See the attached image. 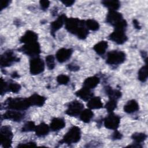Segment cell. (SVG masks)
<instances>
[{"label": "cell", "instance_id": "obj_1", "mask_svg": "<svg viewBox=\"0 0 148 148\" xmlns=\"http://www.w3.org/2000/svg\"><path fill=\"white\" fill-rule=\"evenodd\" d=\"M5 109L24 111L31 106L28 98H9L3 103Z\"/></svg>", "mask_w": 148, "mask_h": 148}, {"label": "cell", "instance_id": "obj_2", "mask_svg": "<svg viewBox=\"0 0 148 148\" xmlns=\"http://www.w3.org/2000/svg\"><path fill=\"white\" fill-rule=\"evenodd\" d=\"M105 21L114 28L125 30L127 26V21L123 18L122 14L117 10H109Z\"/></svg>", "mask_w": 148, "mask_h": 148}, {"label": "cell", "instance_id": "obj_3", "mask_svg": "<svg viewBox=\"0 0 148 148\" xmlns=\"http://www.w3.org/2000/svg\"><path fill=\"white\" fill-rule=\"evenodd\" d=\"M81 139V130L77 126H72L60 141V143L71 145L76 143Z\"/></svg>", "mask_w": 148, "mask_h": 148}, {"label": "cell", "instance_id": "obj_4", "mask_svg": "<svg viewBox=\"0 0 148 148\" xmlns=\"http://www.w3.org/2000/svg\"><path fill=\"white\" fill-rule=\"evenodd\" d=\"M126 59V54L123 51L112 50L108 53L106 63L109 65L116 66L123 64Z\"/></svg>", "mask_w": 148, "mask_h": 148}, {"label": "cell", "instance_id": "obj_5", "mask_svg": "<svg viewBox=\"0 0 148 148\" xmlns=\"http://www.w3.org/2000/svg\"><path fill=\"white\" fill-rule=\"evenodd\" d=\"M17 50L31 58L39 56L41 53L40 46L38 42L24 44L21 47L18 48Z\"/></svg>", "mask_w": 148, "mask_h": 148}, {"label": "cell", "instance_id": "obj_6", "mask_svg": "<svg viewBox=\"0 0 148 148\" xmlns=\"http://www.w3.org/2000/svg\"><path fill=\"white\" fill-rule=\"evenodd\" d=\"M0 135L1 146L5 148L12 147L13 134L9 125H4L1 128Z\"/></svg>", "mask_w": 148, "mask_h": 148}, {"label": "cell", "instance_id": "obj_7", "mask_svg": "<svg viewBox=\"0 0 148 148\" xmlns=\"http://www.w3.org/2000/svg\"><path fill=\"white\" fill-rule=\"evenodd\" d=\"M85 25V20L77 18H67L65 23V29L71 34L75 35L81 27Z\"/></svg>", "mask_w": 148, "mask_h": 148}, {"label": "cell", "instance_id": "obj_8", "mask_svg": "<svg viewBox=\"0 0 148 148\" xmlns=\"http://www.w3.org/2000/svg\"><path fill=\"white\" fill-rule=\"evenodd\" d=\"M45 70V62L39 56L32 57L29 60V72L32 75L42 73Z\"/></svg>", "mask_w": 148, "mask_h": 148}, {"label": "cell", "instance_id": "obj_9", "mask_svg": "<svg viewBox=\"0 0 148 148\" xmlns=\"http://www.w3.org/2000/svg\"><path fill=\"white\" fill-rule=\"evenodd\" d=\"M19 61L20 58L17 57L13 51L7 50L1 56L0 64L1 68H5L10 66Z\"/></svg>", "mask_w": 148, "mask_h": 148}, {"label": "cell", "instance_id": "obj_10", "mask_svg": "<svg viewBox=\"0 0 148 148\" xmlns=\"http://www.w3.org/2000/svg\"><path fill=\"white\" fill-rule=\"evenodd\" d=\"M103 120V125L106 128L116 130L120 123V117L112 112L109 113V114Z\"/></svg>", "mask_w": 148, "mask_h": 148}, {"label": "cell", "instance_id": "obj_11", "mask_svg": "<svg viewBox=\"0 0 148 148\" xmlns=\"http://www.w3.org/2000/svg\"><path fill=\"white\" fill-rule=\"evenodd\" d=\"M84 105L77 100H73L67 105V109L65 113L70 116L76 117L79 116L83 110Z\"/></svg>", "mask_w": 148, "mask_h": 148}, {"label": "cell", "instance_id": "obj_12", "mask_svg": "<svg viewBox=\"0 0 148 148\" xmlns=\"http://www.w3.org/2000/svg\"><path fill=\"white\" fill-rule=\"evenodd\" d=\"M125 31L124 29L114 28L113 32L109 35L108 39L117 45H123L128 40Z\"/></svg>", "mask_w": 148, "mask_h": 148}, {"label": "cell", "instance_id": "obj_13", "mask_svg": "<svg viewBox=\"0 0 148 148\" xmlns=\"http://www.w3.org/2000/svg\"><path fill=\"white\" fill-rule=\"evenodd\" d=\"M25 117V114L22 111L9 109L5 112L2 117L5 120H9L16 122L21 121Z\"/></svg>", "mask_w": 148, "mask_h": 148}, {"label": "cell", "instance_id": "obj_14", "mask_svg": "<svg viewBox=\"0 0 148 148\" xmlns=\"http://www.w3.org/2000/svg\"><path fill=\"white\" fill-rule=\"evenodd\" d=\"M66 18V15L62 14L59 16L56 20L50 23V34L53 37L55 36L56 32L65 24Z\"/></svg>", "mask_w": 148, "mask_h": 148}, {"label": "cell", "instance_id": "obj_15", "mask_svg": "<svg viewBox=\"0 0 148 148\" xmlns=\"http://www.w3.org/2000/svg\"><path fill=\"white\" fill-rule=\"evenodd\" d=\"M73 53V50L72 49L61 48L57 50L56 53V58L58 62L60 63H63L68 61Z\"/></svg>", "mask_w": 148, "mask_h": 148}, {"label": "cell", "instance_id": "obj_16", "mask_svg": "<svg viewBox=\"0 0 148 148\" xmlns=\"http://www.w3.org/2000/svg\"><path fill=\"white\" fill-rule=\"evenodd\" d=\"M38 35L35 32L31 30H28L20 38L19 40L20 43H23L24 44H27V43L36 42H38Z\"/></svg>", "mask_w": 148, "mask_h": 148}, {"label": "cell", "instance_id": "obj_17", "mask_svg": "<svg viewBox=\"0 0 148 148\" xmlns=\"http://www.w3.org/2000/svg\"><path fill=\"white\" fill-rule=\"evenodd\" d=\"M49 127L50 130L54 132H57L65 127V121L63 118L54 117L51 120Z\"/></svg>", "mask_w": 148, "mask_h": 148}, {"label": "cell", "instance_id": "obj_18", "mask_svg": "<svg viewBox=\"0 0 148 148\" xmlns=\"http://www.w3.org/2000/svg\"><path fill=\"white\" fill-rule=\"evenodd\" d=\"M31 106L41 107L43 106L46 102V98L38 94L34 93L28 98Z\"/></svg>", "mask_w": 148, "mask_h": 148}, {"label": "cell", "instance_id": "obj_19", "mask_svg": "<svg viewBox=\"0 0 148 148\" xmlns=\"http://www.w3.org/2000/svg\"><path fill=\"white\" fill-rule=\"evenodd\" d=\"M123 109L125 113L131 114L138 111L139 109V106L136 100L131 99L125 104Z\"/></svg>", "mask_w": 148, "mask_h": 148}, {"label": "cell", "instance_id": "obj_20", "mask_svg": "<svg viewBox=\"0 0 148 148\" xmlns=\"http://www.w3.org/2000/svg\"><path fill=\"white\" fill-rule=\"evenodd\" d=\"M100 82V78L97 76H90L86 78L83 83V87L90 90L94 88Z\"/></svg>", "mask_w": 148, "mask_h": 148}, {"label": "cell", "instance_id": "obj_21", "mask_svg": "<svg viewBox=\"0 0 148 148\" xmlns=\"http://www.w3.org/2000/svg\"><path fill=\"white\" fill-rule=\"evenodd\" d=\"M75 95L84 101H88L93 97V93L91 91V90L83 87L75 92Z\"/></svg>", "mask_w": 148, "mask_h": 148}, {"label": "cell", "instance_id": "obj_22", "mask_svg": "<svg viewBox=\"0 0 148 148\" xmlns=\"http://www.w3.org/2000/svg\"><path fill=\"white\" fill-rule=\"evenodd\" d=\"M50 130V127L47 124L42 122L36 126L35 132L37 136L43 137L49 134Z\"/></svg>", "mask_w": 148, "mask_h": 148}, {"label": "cell", "instance_id": "obj_23", "mask_svg": "<svg viewBox=\"0 0 148 148\" xmlns=\"http://www.w3.org/2000/svg\"><path fill=\"white\" fill-rule=\"evenodd\" d=\"M87 106L90 109H99L103 108V103L99 97H92L88 101Z\"/></svg>", "mask_w": 148, "mask_h": 148}, {"label": "cell", "instance_id": "obj_24", "mask_svg": "<svg viewBox=\"0 0 148 148\" xmlns=\"http://www.w3.org/2000/svg\"><path fill=\"white\" fill-rule=\"evenodd\" d=\"M105 92L106 94L108 96L109 98H112L116 100H118L121 97L122 94L121 91L119 90H116L112 88L109 86H106L104 88Z\"/></svg>", "mask_w": 148, "mask_h": 148}, {"label": "cell", "instance_id": "obj_25", "mask_svg": "<svg viewBox=\"0 0 148 148\" xmlns=\"http://www.w3.org/2000/svg\"><path fill=\"white\" fill-rule=\"evenodd\" d=\"M108 42L105 40H102L93 46V50L98 55L102 56L105 53L106 50L108 49Z\"/></svg>", "mask_w": 148, "mask_h": 148}, {"label": "cell", "instance_id": "obj_26", "mask_svg": "<svg viewBox=\"0 0 148 148\" xmlns=\"http://www.w3.org/2000/svg\"><path fill=\"white\" fill-rule=\"evenodd\" d=\"M94 113L90 109H86L82 111L79 114V119L85 123H88L94 117Z\"/></svg>", "mask_w": 148, "mask_h": 148}, {"label": "cell", "instance_id": "obj_27", "mask_svg": "<svg viewBox=\"0 0 148 148\" xmlns=\"http://www.w3.org/2000/svg\"><path fill=\"white\" fill-rule=\"evenodd\" d=\"M101 3L109 10H117L120 7V2L117 0H104Z\"/></svg>", "mask_w": 148, "mask_h": 148}, {"label": "cell", "instance_id": "obj_28", "mask_svg": "<svg viewBox=\"0 0 148 148\" xmlns=\"http://www.w3.org/2000/svg\"><path fill=\"white\" fill-rule=\"evenodd\" d=\"M148 77V69L147 64H145V65L142 66L138 71V77L141 82H145Z\"/></svg>", "mask_w": 148, "mask_h": 148}, {"label": "cell", "instance_id": "obj_29", "mask_svg": "<svg viewBox=\"0 0 148 148\" xmlns=\"http://www.w3.org/2000/svg\"><path fill=\"white\" fill-rule=\"evenodd\" d=\"M147 138V135L143 132H135L131 135V139L135 143L140 144Z\"/></svg>", "mask_w": 148, "mask_h": 148}, {"label": "cell", "instance_id": "obj_30", "mask_svg": "<svg viewBox=\"0 0 148 148\" xmlns=\"http://www.w3.org/2000/svg\"><path fill=\"white\" fill-rule=\"evenodd\" d=\"M85 24L88 29L96 31L99 28V24L98 21L94 19H88L85 21Z\"/></svg>", "mask_w": 148, "mask_h": 148}, {"label": "cell", "instance_id": "obj_31", "mask_svg": "<svg viewBox=\"0 0 148 148\" xmlns=\"http://www.w3.org/2000/svg\"><path fill=\"white\" fill-rule=\"evenodd\" d=\"M117 106V100L109 98L108 101L105 104V108L108 113L113 112Z\"/></svg>", "mask_w": 148, "mask_h": 148}, {"label": "cell", "instance_id": "obj_32", "mask_svg": "<svg viewBox=\"0 0 148 148\" xmlns=\"http://www.w3.org/2000/svg\"><path fill=\"white\" fill-rule=\"evenodd\" d=\"M21 86L17 83L14 82H8V92L18 93L21 90Z\"/></svg>", "mask_w": 148, "mask_h": 148}, {"label": "cell", "instance_id": "obj_33", "mask_svg": "<svg viewBox=\"0 0 148 148\" xmlns=\"http://www.w3.org/2000/svg\"><path fill=\"white\" fill-rule=\"evenodd\" d=\"M35 124L32 121H27L22 127L21 128V132H31V131H35L36 128Z\"/></svg>", "mask_w": 148, "mask_h": 148}, {"label": "cell", "instance_id": "obj_34", "mask_svg": "<svg viewBox=\"0 0 148 148\" xmlns=\"http://www.w3.org/2000/svg\"><path fill=\"white\" fill-rule=\"evenodd\" d=\"M45 62L46 64L47 67L49 70H52L54 68L55 64V58L53 55H48L45 58Z\"/></svg>", "mask_w": 148, "mask_h": 148}, {"label": "cell", "instance_id": "obj_35", "mask_svg": "<svg viewBox=\"0 0 148 148\" xmlns=\"http://www.w3.org/2000/svg\"><path fill=\"white\" fill-rule=\"evenodd\" d=\"M57 83L60 85H66L70 81V78L68 76L64 74L59 75L56 78Z\"/></svg>", "mask_w": 148, "mask_h": 148}, {"label": "cell", "instance_id": "obj_36", "mask_svg": "<svg viewBox=\"0 0 148 148\" xmlns=\"http://www.w3.org/2000/svg\"><path fill=\"white\" fill-rule=\"evenodd\" d=\"M8 92V82H5L2 78L1 79V94L3 95Z\"/></svg>", "mask_w": 148, "mask_h": 148}, {"label": "cell", "instance_id": "obj_37", "mask_svg": "<svg viewBox=\"0 0 148 148\" xmlns=\"http://www.w3.org/2000/svg\"><path fill=\"white\" fill-rule=\"evenodd\" d=\"M39 4L41 9L46 10L50 6V1L47 0H41L39 1Z\"/></svg>", "mask_w": 148, "mask_h": 148}, {"label": "cell", "instance_id": "obj_38", "mask_svg": "<svg viewBox=\"0 0 148 148\" xmlns=\"http://www.w3.org/2000/svg\"><path fill=\"white\" fill-rule=\"evenodd\" d=\"M67 68L68 69V70L71 71H72V72H76V71H77L79 70L80 69V67L79 65H77V64H74V63H71V64H69L67 66Z\"/></svg>", "mask_w": 148, "mask_h": 148}, {"label": "cell", "instance_id": "obj_39", "mask_svg": "<svg viewBox=\"0 0 148 148\" xmlns=\"http://www.w3.org/2000/svg\"><path fill=\"white\" fill-rule=\"evenodd\" d=\"M123 137V135L121 133H120L119 131H118L117 130H115V131L113 133V134L111 136V138L113 140H119L121 139Z\"/></svg>", "mask_w": 148, "mask_h": 148}, {"label": "cell", "instance_id": "obj_40", "mask_svg": "<svg viewBox=\"0 0 148 148\" xmlns=\"http://www.w3.org/2000/svg\"><path fill=\"white\" fill-rule=\"evenodd\" d=\"M27 146H36V143L34 142L31 141V142H28L26 143H19L17 147H27Z\"/></svg>", "mask_w": 148, "mask_h": 148}, {"label": "cell", "instance_id": "obj_41", "mask_svg": "<svg viewBox=\"0 0 148 148\" xmlns=\"http://www.w3.org/2000/svg\"><path fill=\"white\" fill-rule=\"evenodd\" d=\"M10 1L9 0H5L2 1L1 2V5H0V9L1 10H2L3 9L6 8L10 4Z\"/></svg>", "mask_w": 148, "mask_h": 148}, {"label": "cell", "instance_id": "obj_42", "mask_svg": "<svg viewBox=\"0 0 148 148\" xmlns=\"http://www.w3.org/2000/svg\"><path fill=\"white\" fill-rule=\"evenodd\" d=\"M61 1L66 7H70L72 6L75 3V1L73 0H63Z\"/></svg>", "mask_w": 148, "mask_h": 148}, {"label": "cell", "instance_id": "obj_43", "mask_svg": "<svg viewBox=\"0 0 148 148\" xmlns=\"http://www.w3.org/2000/svg\"><path fill=\"white\" fill-rule=\"evenodd\" d=\"M140 54L142 57L143 58L144 61L145 62V64H147V52L145 50H142L140 51Z\"/></svg>", "mask_w": 148, "mask_h": 148}, {"label": "cell", "instance_id": "obj_44", "mask_svg": "<svg viewBox=\"0 0 148 148\" xmlns=\"http://www.w3.org/2000/svg\"><path fill=\"white\" fill-rule=\"evenodd\" d=\"M132 23L134 25V27L136 29H140L141 28V26L140 25V24L139 21L136 19H134L132 20Z\"/></svg>", "mask_w": 148, "mask_h": 148}, {"label": "cell", "instance_id": "obj_45", "mask_svg": "<svg viewBox=\"0 0 148 148\" xmlns=\"http://www.w3.org/2000/svg\"><path fill=\"white\" fill-rule=\"evenodd\" d=\"M11 77L13 79H15V78H18L20 77V76H19V75L18 74V73L17 72L14 71L13 73H12Z\"/></svg>", "mask_w": 148, "mask_h": 148}]
</instances>
